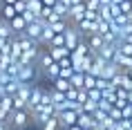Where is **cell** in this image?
I'll use <instances>...</instances> for the list:
<instances>
[{
  "mask_svg": "<svg viewBox=\"0 0 132 130\" xmlns=\"http://www.w3.org/2000/svg\"><path fill=\"white\" fill-rule=\"evenodd\" d=\"M49 49V54H52V58L54 61H61V58H65V56H70V49L65 47V45H52V47H47Z\"/></svg>",
  "mask_w": 132,
  "mask_h": 130,
  "instance_id": "cell-8",
  "label": "cell"
},
{
  "mask_svg": "<svg viewBox=\"0 0 132 130\" xmlns=\"http://www.w3.org/2000/svg\"><path fill=\"white\" fill-rule=\"evenodd\" d=\"M0 20H2V18H0Z\"/></svg>",
  "mask_w": 132,
  "mask_h": 130,
  "instance_id": "cell-29",
  "label": "cell"
},
{
  "mask_svg": "<svg viewBox=\"0 0 132 130\" xmlns=\"http://www.w3.org/2000/svg\"><path fill=\"white\" fill-rule=\"evenodd\" d=\"M98 108V103L96 101H92V99H87V101L83 103V112H90V114H94V110Z\"/></svg>",
  "mask_w": 132,
  "mask_h": 130,
  "instance_id": "cell-19",
  "label": "cell"
},
{
  "mask_svg": "<svg viewBox=\"0 0 132 130\" xmlns=\"http://www.w3.org/2000/svg\"><path fill=\"white\" fill-rule=\"evenodd\" d=\"M0 7H2V5H0Z\"/></svg>",
  "mask_w": 132,
  "mask_h": 130,
  "instance_id": "cell-30",
  "label": "cell"
},
{
  "mask_svg": "<svg viewBox=\"0 0 132 130\" xmlns=\"http://www.w3.org/2000/svg\"><path fill=\"white\" fill-rule=\"evenodd\" d=\"M83 88H85V90L96 88V76L90 74V72H85V76H83Z\"/></svg>",
  "mask_w": 132,
  "mask_h": 130,
  "instance_id": "cell-17",
  "label": "cell"
},
{
  "mask_svg": "<svg viewBox=\"0 0 132 130\" xmlns=\"http://www.w3.org/2000/svg\"><path fill=\"white\" fill-rule=\"evenodd\" d=\"M36 70H38V65H36V63H20L18 81H27V83H34V79H36Z\"/></svg>",
  "mask_w": 132,
  "mask_h": 130,
  "instance_id": "cell-3",
  "label": "cell"
},
{
  "mask_svg": "<svg viewBox=\"0 0 132 130\" xmlns=\"http://www.w3.org/2000/svg\"><path fill=\"white\" fill-rule=\"evenodd\" d=\"M14 29H11V25H9V20H0V38H14Z\"/></svg>",
  "mask_w": 132,
  "mask_h": 130,
  "instance_id": "cell-13",
  "label": "cell"
},
{
  "mask_svg": "<svg viewBox=\"0 0 132 130\" xmlns=\"http://www.w3.org/2000/svg\"><path fill=\"white\" fill-rule=\"evenodd\" d=\"M43 27H45V22H43L40 18H38V20H34V22H27V27H25V32H22V34L40 43V34H43Z\"/></svg>",
  "mask_w": 132,
  "mask_h": 130,
  "instance_id": "cell-4",
  "label": "cell"
},
{
  "mask_svg": "<svg viewBox=\"0 0 132 130\" xmlns=\"http://www.w3.org/2000/svg\"><path fill=\"white\" fill-rule=\"evenodd\" d=\"M83 76H85V72H74V74L70 76L72 88H83Z\"/></svg>",
  "mask_w": 132,
  "mask_h": 130,
  "instance_id": "cell-16",
  "label": "cell"
},
{
  "mask_svg": "<svg viewBox=\"0 0 132 130\" xmlns=\"http://www.w3.org/2000/svg\"><path fill=\"white\" fill-rule=\"evenodd\" d=\"M27 9L34 11L38 18H40V11H43V0H27Z\"/></svg>",
  "mask_w": 132,
  "mask_h": 130,
  "instance_id": "cell-15",
  "label": "cell"
},
{
  "mask_svg": "<svg viewBox=\"0 0 132 130\" xmlns=\"http://www.w3.org/2000/svg\"><path fill=\"white\" fill-rule=\"evenodd\" d=\"M125 74H128V76H132V67H128V70H125Z\"/></svg>",
  "mask_w": 132,
  "mask_h": 130,
  "instance_id": "cell-27",
  "label": "cell"
},
{
  "mask_svg": "<svg viewBox=\"0 0 132 130\" xmlns=\"http://www.w3.org/2000/svg\"><path fill=\"white\" fill-rule=\"evenodd\" d=\"M87 99H92V101H101V99H103V92H101V90L98 88H90L87 90Z\"/></svg>",
  "mask_w": 132,
  "mask_h": 130,
  "instance_id": "cell-18",
  "label": "cell"
},
{
  "mask_svg": "<svg viewBox=\"0 0 132 130\" xmlns=\"http://www.w3.org/2000/svg\"><path fill=\"white\" fill-rule=\"evenodd\" d=\"M56 117H58V123H61V128L65 130V128H70L72 123H76L78 112H76V110H72V108H65V110H61Z\"/></svg>",
  "mask_w": 132,
  "mask_h": 130,
  "instance_id": "cell-2",
  "label": "cell"
},
{
  "mask_svg": "<svg viewBox=\"0 0 132 130\" xmlns=\"http://www.w3.org/2000/svg\"><path fill=\"white\" fill-rule=\"evenodd\" d=\"M65 130H85V128H81V126H78V123H72L70 128H65Z\"/></svg>",
  "mask_w": 132,
  "mask_h": 130,
  "instance_id": "cell-24",
  "label": "cell"
},
{
  "mask_svg": "<svg viewBox=\"0 0 132 130\" xmlns=\"http://www.w3.org/2000/svg\"><path fill=\"white\" fill-rule=\"evenodd\" d=\"M85 41H87V45H90V49L94 52V54H96L98 49H101V47L105 45V38H103L101 34H98V32H96V34H90V36H85Z\"/></svg>",
  "mask_w": 132,
  "mask_h": 130,
  "instance_id": "cell-6",
  "label": "cell"
},
{
  "mask_svg": "<svg viewBox=\"0 0 132 130\" xmlns=\"http://www.w3.org/2000/svg\"><path fill=\"white\" fill-rule=\"evenodd\" d=\"M43 5H45V7H54L56 0H43Z\"/></svg>",
  "mask_w": 132,
  "mask_h": 130,
  "instance_id": "cell-23",
  "label": "cell"
},
{
  "mask_svg": "<svg viewBox=\"0 0 132 130\" xmlns=\"http://www.w3.org/2000/svg\"><path fill=\"white\" fill-rule=\"evenodd\" d=\"M2 2H7V5H16V0H2Z\"/></svg>",
  "mask_w": 132,
  "mask_h": 130,
  "instance_id": "cell-26",
  "label": "cell"
},
{
  "mask_svg": "<svg viewBox=\"0 0 132 130\" xmlns=\"http://www.w3.org/2000/svg\"><path fill=\"white\" fill-rule=\"evenodd\" d=\"M9 25H11V29H14V34H22L25 27H27V20H25L22 14H18V16H14V18L9 20Z\"/></svg>",
  "mask_w": 132,
  "mask_h": 130,
  "instance_id": "cell-7",
  "label": "cell"
},
{
  "mask_svg": "<svg viewBox=\"0 0 132 130\" xmlns=\"http://www.w3.org/2000/svg\"><path fill=\"white\" fill-rule=\"evenodd\" d=\"M108 114H110L112 119H114V121H121V119H123V110H121V108H117V105H112V110L108 112Z\"/></svg>",
  "mask_w": 132,
  "mask_h": 130,
  "instance_id": "cell-20",
  "label": "cell"
},
{
  "mask_svg": "<svg viewBox=\"0 0 132 130\" xmlns=\"http://www.w3.org/2000/svg\"><path fill=\"white\" fill-rule=\"evenodd\" d=\"M90 130H105V126H103L101 121H94V123H92V128H90Z\"/></svg>",
  "mask_w": 132,
  "mask_h": 130,
  "instance_id": "cell-22",
  "label": "cell"
},
{
  "mask_svg": "<svg viewBox=\"0 0 132 130\" xmlns=\"http://www.w3.org/2000/svg\"><path fill=\"white\" fill-rule=\"evenodd\" d=\"M43 74L47 76L49 81H54V79H58V76H61V65H58V61H54V63H52V65H49L47 70H45V72H43Z\"/></svg>",
  "mask_w": 132,
  "mask_h": 130,
  "instance_id": "cell-12",
  "label": "cell"
},
{
  "mask_svg": "<svg viewBox=\"0 0 132 130\" xmlns=\"http://www.w3.org/2000/svg\"><path fill=\"white\" fill-rule=\"evenodd\" d=\"M0 130H9V123L7 121H0Z\"/></svg>",
  "mask_w": 132,
  "mask_h": 130,
  "instance_id": "cell-25",
  "label": "cell"
},
{
  "mask_svg": "<svg viewBox=\"0 0 132 130\" xmlns=\"http://www.w3.org/2000/svg\"><path fill=\"white\" fill-rule=\"evenodd\" d=\"M43 92H45V88H40V85H36L34 83V88H31V94H29V101H27V110L31 112V110L40 103V99H43Z\"/></svg>",
  "mask_w": 132,
  "mask_h": 130,
  "instance_id": "cell-5",
  "label": "cell"
},
{
  "mask_svg": "<svg viewBox=\"0 0 132 130\" xmlns=\"http://www.w3.org/2000/svg\"><path fill=\"white\" fill-rule=\"evenodd\" d=\"M0 18H5V20H11L14 16H18V9H16V5H7V2H2V7H0Z\"/></svg>",
  "mask_w": 132,
  "mask_h": 130,
  "instance_id": "cell-10",
  "label": "cell"
},
{
  "mask_svg": "<svg viewBox=\"0 0 132 130\" xmlns=\"http://www.w3.org/2000/svg\"><path fill=\"white\" fill-rule=\"evenodd\" d=\"M76 123L81 126V128H85V130H90L92 128V123H94V117L90 114V112H78V119H76Z\"/></svg>",
  "mask_w": 132,
  "mask_h": 130,
  "instance_id": "cell-9",
  "label": "cell"
},
{
  "mask_svg": "<svg viewBox=\"0 0 132 130\" xmlns=\"http://www.w3.org/2000/svg\"><path fill=\"white\" fill-rule=\"evenodd\" d=\"M85 5H87V9H98L101 7V0H85Z\"/></svg>",
  "mask_w": 132,
  "mask_h": 130,
  "instance_id": "cell-21",
  "label": "cell"
},
{
  "mask_svg": "<svg viewBox=\"0 0 132 130\" xmlns=\"http://www.w3.org/2000/svg\"><path fill=\"white\" fill-rule=\"evenodd\" d=\"M29 121H31V114H29V110H14V112L9 114V119H7L9 128H14V130H22V128H27Z\"/></svg>",
  "mask_w": 132,
  "mask_h": 130,
  "instance_id": "cell-1",
  "label": "cell"
},
{
  "mask_svg": "<svg viewBox=\"0 0 132 130\" xmlns=\"http://www.w3.org/2000/svg\"><path fill=\"white\" fill-rule=\"evenodd\" d=\"M52 88L58 90V92H67V90L72 88V83H70V79H65V76H58V79H54V81H52Z\"/></svg>",
  "mask_w": 132,
  "mask_h": 130,
  "instance_id": "cell-11",
  "label": "cell"
},
{
  "mask_svg": "<svg viewBox=\"0 0 132 130\" xmlns=\"http://www.w3.org/2000/svg\"><path fill=\"white\" fill-rule=\"evenodd\" d=\"M0 94H2V90H0Z\"/></svg>",
  "mask_w": 132,
  "mask_h": 130,
  "instance_id": "cell-28",
  "label": "cell"
},
{
  "mask_svg": "<svg viewBox=\"0 0 132 130\" xmlns=\"http://www.w3.org/2000/svg\"><path fill=\"white\" fill-rule=\"evenodd\" d=\"M40 130H61V123H58V117H52L45 123H40Z\"/></svg>",
  "mask_w": 132,
  "mask_h": 130,
  "instance_id": "cell-14",
  "label": "cell"
}]
</instances>
